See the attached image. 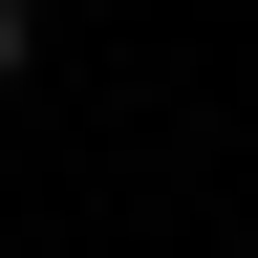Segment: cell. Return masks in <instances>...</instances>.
<instances>
[{
  "instance_id": "1",
  "label": "cell",
  "mask_w": 258,
  "mask_h": 258,
  "mask_svg": "<svg viewBox=\"0 0 258 258\" xmlns=\"http://www.w3.org/2000/svg\"><path fill=\"white\" fill-rule=\"evenodd\" d=\"M22 64H43V22H22V0H0V86H22Z\"/></svg>"
}]
</instances>
